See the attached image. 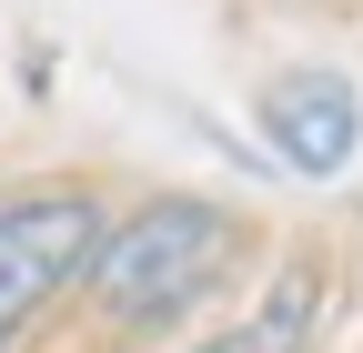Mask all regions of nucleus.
<instances>
[{"label": "nucleus", "mask_w": 363, "mask_h": 353, "mask_svg": "<svg viewBox=\"0 0 363 353\" xmlns=\"http://www.w3.org/2000/svg\"><path fill=\"white\" fill-rule=\"evenodd\" d=\"M233 242H242V223L222 202L162 192V202L131 212V223L101 232V252H91V303H101V323H131V333L182 323L222 273H233Z\"/></svg>", "instance_id": "obj_1"}, {"label": "nucleus", "mask_w": 363, "mask_h": 353, "mask_svg": "<svg viewBox=\"0 0 363 353\" xmlns=\"http://www.w3.org/2000/svg\"><path fill=\"white\" fill-rule=\"evenodd\" d=\"M262 131H272V152H283L293 172L333 182V172L353 162V142H363V101H353L343 71H283L262 91Z\"/></svg>", "instance_id": "obj_3"}, {"label": "nucleus", "mask_w": 363, "mask_h": 353, "mask_svg": "<svg viewBox=\"0 0 363 353\" xmlns=\"http://www.w3.org/2000/svg\"><path fill=\"white\" fill-rule=\"evenodd\" d=\"M101 232L111 223H101L91 192H21V202H0V353L40 323V303L61 283L91 273Z\"/></svg>", "instance_id": "obj_2"}, {"label": "nucleus", "mask_w": 363, "mask_h": 353, "mask_svg": "<svg viewBox=\"0 0 363 353\" xmlns=\"http://www.w3.org/2000/svg\"><path fill=\"white\" fill-rule=\"evenodd\" d=\"M313 303H323V273H313V262L272 273V293H262V313L242 323V343H252V353H303V333H313Z\"/></svg>", "instance_id": "obj_4"}, {"label": "nucleus", "mask_w": 363, "mask_h": 353, "mask_svg": "<svg viewBox=\"0 0 363 353\" xmlns=\"http://www.w3.org/2000/svg\"><path fill=\"white\" fill-rule=\"evenodd\" d=\"M192 353H252V343H242V333H222V343H192Z\"/></svg>", "instance_id": "obj_5"}]
</instances>
